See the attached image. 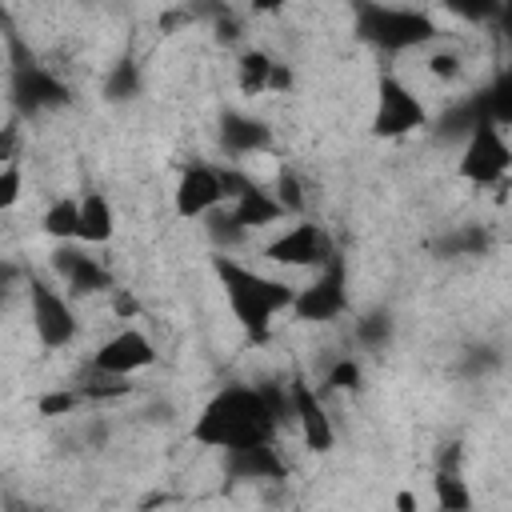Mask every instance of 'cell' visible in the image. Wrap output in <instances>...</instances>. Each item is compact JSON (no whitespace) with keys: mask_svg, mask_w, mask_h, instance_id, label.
<instances>
[{"mask_svg":"<svg viewBox=\"0 0 512 512\" xmlns=\"http://www.w3.org/2000/svg\"><path fill=\"white\" fill-rule=\"evenodd\" d=\"M204 232H208V240H212V248L216 252H224V256H236V248H244L252 236L240 228V220L228 212V204L224 208H216L208 220H204Z\"/></svg>","mask_w":512,"mask_h":512,"instance_id":"obj_22","label":"cell"},{"mask_svg":"<svg viewBox=\"0 0 512 512\" xmlns=\"http://www.w3.org/2000/svg\"><path fill=\"white\" fill-rule=\"evenodd\" d=\"M268 192H272V200L280 204V212H284L288 220H300V216H304V204H308V196H304V184H300V176H296L288 164H280V168L272 172V184H268Z\"/></svg>","mask_w":512,"mask_h":512,"instance_id":"obj_23","label":"cell"},{"mask_svg":"<svg viewBox=\"0 0 512 512\" xmlns=\"http://www.w3.org/2000/svg\"><path fill=\"white\" fill-rule=\"evenodd\" d=\"M260 256L272 264V268H288V272H320L328 260H336V244L328 236V228L320 220H284L264 244H260Z\"/></svg>","mask_w":512,"mask_h":512,"instance_id":"obj_4","label":"cell"},{"mask_svg":"<svg viewBox=\"0 0 512 512\" xmlns=\"http://www.w3.org/2000/svg\"><path fill=\"white\" fill-rule=\"evenodd\" d=\"M432 124V108L424 100V92L400 76V72H384L376 80V100H372V136L380 140H404L416 136Z\"/></svg>","mask_w":512,"mask_h":512,"instance_id":"obj_3","label":"cell"},{"mask_svg":"<svg viewBox=\"0 0 512 512\" xmlns=\"http://www.w3.org/2000/svg\"><path fill=\"white\" fill-rule=\"evenodd\" d=\"M292 84H296V72H292V64H288V60H276V68H272V80H268V96H288V92H292Z\"/></svg>","mask_w":512,"mask_h":512,"instance_id":"obj_30","label":"cell"},{"mask_svg":"<svg viewBox=\"0 0 512 512\" xmlns=\"http://www.w3.org/2000/svg\"><path fill=\"white\" fill-rule=\"evenodd\" d=\"M24 200V164L0 168V212H12Z\"/></svg>","mask_w":512,"mask_h":512,"instance_id":"obj_27","label":"cell"},{"mask_svg":"<svg viewBox=\"0 0 512 512\" xmlns=\"http://www.w3.org/2000/svg\"><path fill=\"white\" fill-rule=\"evenodd\" d=\"M108 296H112V316H116V320H124V324H128V320H136V316H140V300H136L128 288H112Z\"/></svg>","mask_w":512,"mask_h":512,"instance_id":"obj_29","label":"cell"},{"mask_svg":"<svg viewBox=\"0 0 512 512\" xmlns=\"http://www.w3.org/2000/svg\"><path fill=\"white\" fill-rule=\"evenodd\" d=\"M288 404H292V428L308 452H332L336 448V424L328 416V404L320 388L304 376L288 380Z\"/></svg>","mask_w":512,"mask_h":512,"instance_id":"obj_11","label":"cell"},{"mask_svg":"<svg viewBox=\"0 0 512 512\" xmlns=\"http://www.w3.org/2000/svg\"><path fill=\"white\" fill-rule=\"evenodd\" d=\"M224 468L236 480H280L284 476V456L276 444H256L240 452H224Z\"/></svg>","mask_w":512,"mask_h":512,"instance_id":"obj_17","label":"cell"},{"mask_svg":"<svg viewBox=\"0 0 512 512\" xmlns=\"http://www.w3.org/2000/svg\"><path fill=\"white\" fill-rule=\"evenodd\" d=\"M52 280L72 296V300H88V296H108L116 288L108 264L100 256H92V248L80 244H56L52 252Z\"/></svg>","mask_w":512,"mask_h":512,"instance_id":"obj_9","label":"cell"},{"mask_svg":"<svg viewBox=\"0 0 512 512\" xmlns=\"http://www.w3.org/2000/svg\"><path fill=\"white\" fill-rule=\"evenodd\" d=\"M116 236V208L104 192L88 188L84 196H76V244L80 248H104Z\"/></svg>","mask_w":512,"mask_h":512,"instance_id":"obj_14","label":"cell"},{"mask_svg":"<svg viewBox=\"0 0 512 512\" xmlns=\"http://www.w3.org/2000/svg\"><path fill=\"white\" fill-rule=\"evenodd\" d=\"M12 280H16V268H12V264H0V300L8 296V288H12Z\"/></svg>","mask_w":512,"mask_h":512,"instance_id":"obj_32","label":"cell"},{"mask_svg":"<svg viewBox=\"0 0 512 512\" xmlns=\"http://www.w3.org/2000/svg\"><path fill=\"white\" fill-rule=\"evenodd\" d=\"M80 392H76V384H56V388H48V392H40L36 396V412L40 416H48V420H60V416H72V412H80Z\"/></svg>","mask_w":512,"mask_h":512,"instance_id":"obj_25","label":"cell"},{"mask_svg":"<svg viewBox=\"0 0 512 512\" xmlns=\"http://www.w3.org/2000/svg\"><path fill=\"white\" fill-rule=\"evenodd\" d=\"M508 168H512L508 128L492 124L488 116H476V124L464 132L460 144V160H456L460 180L472 188H500L508 184Z\"/></svg>","mask_w":512,"mask_h":512,"instance_id":"obj_5","label":"cell"},{"mask_svg":"<svg viewBox=\"0 0 512 512\" xmlns=\"http://www.w3.org/2000/svg\"><path fill=\"white\" fill-rule=\"evenodd\" d=\"M420 72L436 84V88H456L464 76H468V56L456 48V44H432L420 60Z\"/></svg>","mask_w":512,"mask_h":512,"instance_id":"obj_19","label":"cell"},{"mask_svg":"<svg viewBox=\"0 0 512 512\" xmlns=\"http://www.w3.org/2000/svg\"><path fill=\"white\" fill-rule=\"evenodd\" d=\"M140 92V68L136 60H116L108 68V80H104V96L108 100H132Z\"/></svg>","mask_w":512,"mask_h":512,"instance_id":"obj_26","label":"cell"},{"mask_svg":"<svg viewBox=\"0 0 512 512\" xmlns=\"http://www.w3.org/2000/svg\"><path fill=\"white\" fill-rule=\"evenodd\" d=\"M224 168L220 164H188L172 188V208L180 220H208L224 208Z\"/></svg>","mask_w":512,"mask_h":512,"instance_id":"obj_12","label":"cell"},{"mask_svg":"<svg viewBox=\"0 0 512 512\" xmlns=\"http://www.w3.org/2000/svg\"><path fill=\"white\" fill-rule=\"evenodd\" d=\"M16 100L24 112H44V108H60L68 100V88L40 64H24L16 72Z\"/></svg>","mask_w":512,"mask_h":512,"instance_id":"obj_16","label":"cell"},{"mask_svg":"<svg viewBox=\"0 0 512 512\" xmlns=\"http://www.w3.org/2000/svg\"><path fill=\"white\" fill-rule=\"evenodd\" d=\"M360 36L388 48V52H412V48H428L440 40V28L432 24L428 12L416 8H360Z\"/></svg>","mask_w":512,"mask_h":512,"instance_id":"obj_7","label":"cell"},{"mask_svg":"<svg viewBox=\"0 0 512 512\" xmlns=\"http://www.w3.org/2000/svg\"><path fill=\"white\" fill-rule=\"evenodd\" d=\"M272 68H276V56H272L268 48H260V44H248V48L236 56V64H232L240 96H244V100L268 96V80H272Z\"/></svg>","mask_w":512,"mask_h":512,"instance_id":"obj_18","label":"cell"},{"mask_svg":"<svg viewBox=\"0 0 512 512\" xmlns=\"http://www.w3.org/2000/svg\"><path fill=\"white\" fill-rule=\"evenodd\" d=\"M40 232L52 244H76V196H56L40 216Z\"/></svg>","mask_w":512,"mask_h":512,"instance_id":"obj_21","label":"cell"},{"mask_svg":"<svg viewBox=\"0 0 512 512\" xmlns=\"http://www.w3.org/2000/svg\"><path fill=\"white\" fill-rule=\"evenodd\" d=\"M344 308H348V280H344V260L336 256L320 272H312L308 284H296V300L288 316L308 320V324H328Z\"/></svg>","mask_w":512,"mask_h":512,"instance_id":"obj_10","label":"cell"},{"mask_svg":"<svg viewBox=\"0 0 512 512\" xmlns=\"http://www.w3.org/2000/svg\"><path fill=\"white\" fill-rule=\"evenodd\" d=\"M432 500H436V512H472L476 504L472 484L456 468H440L432 476Z\"/></svg>","mask_w":512,"mask_h":512,"instance_id":"obj_20","label":"cell"},{"mask_svg":"<svg viewBox=\"0 0 512 512\" xmlns=\"http://www.w3.org/2000/svg\"><path fill=\"white\" fill-rule=\"evenodd\" d=\"M392 508H396V512H420V492H416V488H400V492L392 496Z\"/></svg>","mask_w":512,"mask_h":512,"instance_id":"obj_31","label":"cell"},{"mask_svg":"<svg viewBox=\"0 0 512 512\" xmlns=\"http://www.w3.org/2000/svg\"><path fill=\"white\" fill-rule=\"evenodd\" d=\"M156 360H160V352H156L152 336H148L144 328H136V324H124V328H116L108 340L96 344V352L88 356V368H92V376L132 380V376L148 372Z\"/></svg>","mask_w":512,"mask_h":512,"instance_id":"obj_8","label":"cell"},{"mask_svg":"<svg viewBox=\"0 0 512 512\" xmlns=\"http://www.w3.org/2000/svg\"><path fill=\"white\" fill-rule=\"evenodd\" d=\"M364 380V368L356 356H336L324 376H320V396H340V392H356Z\"/></svg>","mask_w":512,"mask_h":512,"instance_id":"obj_24","label":"cell"},{"mask_svg":"<svg viewBox=\"0 0 512 512\" xmlns=\"http://www.w3.org/2000/svg\"><path fill=\"white\" fill-rule=\"evenodd\" d=\"M280 416L264 392V384H228L216 396L204 400V408L192 420V444L212 452H240L256 444H276Z\"/></svg>","mask_w":512,"mask_h":512,"instance_id":"obj_1","label":"cell"},{"mask_svg":"<svg viewBox=\"0 0 512 512\" xmlns=\"http://www.w3.org/2000/svg\"><path fill=\"white\" fill-rule=\"evenodd\" d=\"M24 296H28V320H32V332H36L40 348L60 352V348L76 344V336H80L76 300L52 276H28Z\"/></svg>","mask_w":512,"mask_h":512,"instance_id":"obj_6","label":"cell"},{"mask_svg":"<svg viewBox=\"0 0 512 512\" xmlns=\"http://www.w3.org/2000/svg\"><path fill=\"white\" fill-rule=\"evenodd\" d=\"M12 512H36V508H28V504H12Z\"/></svg>","mask_w":512,"mask_h":512,"instance_id":"obj_33","label":"cell"},{"mask_svg":"<svg viewBox=\"0 0 512 512\" xmlns=\"http://www.w3.org/2000/svg\"><path fill=\"white\" fill-rule=\"evenodd\" d=\"M20 144H24V124H20V116H12L0 124V168L20 164Z\"/></svg>","mask_w":512,"mask_h":512,"instance_id":"obj_28","label":"cell"},{"mask_svg":"<svg viewBox=\"0 0 512 512\" xmlns=\"http://www.w3.org/2000/svg\"><path fill=\"white\" fill-rule=\"evenodd\" d=\"M220 148L232 164H244V160H256L272 148V128L256 116H244V112H224L220 120Z\"/></svg>","mask_w":512,"mask_h":512,"instance_id":"obj_13","label":"cell"},{"mask_svg":"<svg viewBox=\"0 0 512 512\" xmlns=\"http://www.w3.org/2000/svg\"><path fill=\"white\" fill-rule=\"evenodd\" d=\"M212 276L224 292V304L232 312V320L252 336V340H264L280 316L292 312V300H296V284H288L284 276H272L240 256H224V252H212Z\"/></svg>","mask_w":512,"mask_h":512,"instance_id":"obj_2","label":"cell"},{"mask_svg":"<svg viewBox=\"0 0 512 512\" xmlns=\"http://www.w3.org/2000/svg\"><path fill=\"white\" fill-rule=\"evenodd\" d=\"M228 212L240 220V228L248 232V236H256V232H272V228H280L288 216L280 212V204L272 200V192H268V184H260V180H252L236 200H228Z\"/></svg>","mask_w":512,"mask_h":512,"instance_id":"obj_15","label":"cell"}]
</instances>
